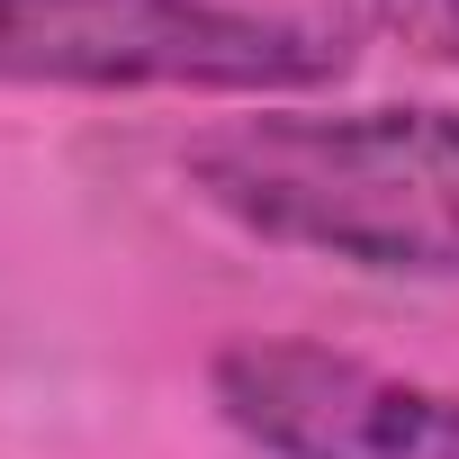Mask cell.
Here are the masks:
<instances>
[{
	"mask_svg": "<svg viewBox=\"0 0 459 459\" xmlns=\"http://www.w3.org/2000/svg\"><path fill=\"white\" fill-rule=\"evenodd\" d=\"M180 189L235 235L378 280H459V108H253L180 144Z\"/></svg>",
	"mask_w": 459,
	"mask_h": 459,
	"instance_id": "1",
	"label": "cell"
},
{
	"mask_svg": "<svg viewBox=\"0 0 459 459\" xmlns=\"http://www.w3.org/2000/svg\"><path fill=\"white\" fill-rule=\"evenodd\" d=\"M342 46L244 0H0V82L91 100H307L342 82Z\"/></svg>",
	"mask_w": 459,
	"mask_h": 459,
	"instance_id": "2",
	"label": "cell"
},
{
	"mask_svg": "<svg viewBox=\"0 0 459 459\" xmlns=\"http://www.w3.org/2000/svg\"><path fill=\"white\" fill-rule=\"evenodd\" d=\"M207 396L271 459H459V396L307 333H244L207 360Z\"/></svg>",
	"mask_w": 459,
	"mask_h": 459,
	"instance_id": "3",
	"label": "cell"
},
{
	"mask_svg": "<svg viewBox=\"0 0 459 459\" xmlns=\"http://www.w3.org/2000/svg\"><path fill=\"white\" fill-rule=\"evenodd\" d=\"M280 19L316 28L325 46H396L423 64H459V0H280Z\"/></svg>",
	"mask_w": 459,
	"mask_h": 459,
	"instance_id": "4",
	"label": "cell"
}]
</instances>
